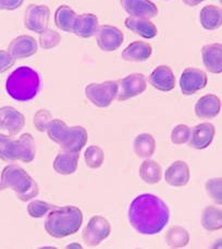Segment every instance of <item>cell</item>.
<instances>
[{
  "instance_id": "cell-1",
  "label": "cell",
  "mask_w": 222,
  "mask_h": 249,
  "mask_svg": "<svg viewBox=\"0 0 222 249\" xmlns=\"http://www.w3.org/2000/svg\"><path fill=\"white\" fill-rule=\"evenodd\" d=\"M170 220V209L160 197L142 194L134 198L129 207V222L142 235H156Z\"/></svg>"
},
{
  "instance_id": "cell-2",
  "label": "cell",
  "mask_w": 222,
  "mask_h": 249,
  "mask_svg": "<svg viewBox=\"0 0 222 249\" xmlns=\"http://www.w3.org/2000/svg\"><path fill=\"white\" fill-rule=\"evenodd\" d=\"M83 223V212L75 206L55 207L47 213L45 230L54 238H63L75 234Z\"/></svg>"
},
{
  "instance_id": "cell-3",
  "label": "cell",
  "mask_w": 222,
  "mask_h": 249,
  "mask_svg": "<svg viewBox=\"0 0 222 249\" xmlns=\"http://www.w3.org/2000/svg\"><path fill=\"white\" fill-rule=\"evenodd\" d=\"M40 85V76L37 71L30 67H20L8 76L6 90L12 99L25 103L38 95Z\"/></svg>"
},
{
  "instance_id": "cell-4",
  "label": "cell",
  "mask_w": 222,
  "mask_h": 249,
  "mask_svg": "<svg viewBox=\"0 0 222 249\" xmlns=\"http://www.w3.org/2000/svg\"><path fill=\"white\" fill-rule=\"evenodd\" d=\"M1 185L3 190L11 188L21 201L25 202L33 199L39 193V187L35 179L24 169L17 164L7 165L2 170Z\"/></svg>"
},
{
  "instance_id": "cell-5",
  "label": "cell",
  "mask_w": 222,
  "mask_h": 249,
  "mask_svg": "<svg viewBox=\"0 0 222 249\" xmlns=\"http://www.w3.org/2000/svg\"><path fill=\"white\" fill-rule=\"evenodd\" d=\"M117 81H106L103 83H91L85 87L86 98L98 108H107L117 98Z\"/></svg>"
},
{
  "instance_id": "cell-6",
  "label": "cell",
  "mask_w": 222,
  "mask_h": 249,
  "mask_svg": "<svg viewBox=\"0 0 222 249\" xmlns=\"http://www.w3.org/2000/svg\"><path fill=\"white\" fill-rule=\"evenodd\" d=\"M111 233L109 221L103 215H94L83 230V241L89 247L98 246Z\"/></svg>"
},
{
  "instance_id": "cell-7",
  "label": "cell",
  "mask_w": 222,
  "mask_h": 249,
  "mask_svg": "<svg viewBox=\"0 0 222 249\" xmlns=\"http://www.w3.org/2000/svg\"><path fill=\"white\" fill-rule=\"evenodd\" d=\"M119 101H126L144 93L147 89V78L142 73H132L117 81Z\"/></svg>"
},
{
  "instance_id": "cell-8",
  "label": "cell",
  "mask_w": 222,
  "mask_h": 249,
  "mask_svg": "<svg viewBox=\"0 0 222 249\" xmlns=\"http://www.w3.org/2000/svg\"><path fill=\"white\" fill-rule=\"evenodd\" d=\"M97 46L106 53H112L119 49L124 41V35L122 31L117 26L104 24L98 26L96 32Z\"/></svg>"
},
{
  "instance_id": "cell-9",
  "label": "cell",
  "mask_w": 222,
  "mask_h": 249,
  "mask_svg": "<svg viewBox=\"0 0 222 249\" xmlns=\"http://www.w3.org/2000/svg\"><path fill=\"white\" fill-rule=\"evenodd\" d=\"M50 19V9L46 4L32 3L25 10L24 25L27 30L40 33L47 29Z\"/></svg>"
},
{
  "instance_id": "cell-10",
  "label": "cell",
  "mask_w": 222,
  "mask_h": 249,
  "mask_svg": "<svg viewBox=\"0 0 222 249\" xmlns=\"http://www.w3.org/2000/svg\"><path fill=\"white\" fill-rule=\"evenodd\" d=\"M207 83V74L201 69L186 68L180 77V89L183 95L192 96L205 89Z\"/></svg>"
},
{
  "instance_id": "cell-11",
  "label": "cell",
  "mask_w": 222,
  "mask_h": 249,
  "mask_svg": "<svg viewBox=\"0 0 222 249\" xmlns=\"http://www.w3.org/2000/svg\"><path fill=\"white\" fill-rule=\"evenodd\" d=\"M24 125L25 117L18 110L10 106L0 108V130L7 131L10 136H16Z\"/></svg>"
},
{
  "instance_id": "cell-12",
  "label": "cell",
  "mask_w": 222,
  "mask_h": 249,
  "mask_svg": "<svg viewBox=\"0 0 222 249\" xmlns=\"http://www.w3.org/2000/svg\"><path fill=\"white\" fill-rule=\"evenodd\" d=\"M216 134V127L212 123L204 122L198 124L191 130V136L188 140V145L191 148L203 150L209 146Z\"/></svg>"
},
{
  "instance_id": "cell-13",
  "label": "cell",
  "mask_w": 222,
  "mask_h": 249,
  "mask_svg": "<svg viewBox=\"0 0 222 249\" xmlns=\"http://www.w3.org/2000/svg\"><path fill=\"white\" fill-rule=\"evenodd\" d=\"M87 140H89V133L85 127L81 125L69 126L60 147L63 151L68 153H80L82 148L85 147Z\"/></svg>"
},
{
  "instance_id": "cell-14",
  "label": "cell",
  "mask_w": 222,
  "mask_h": 249,
  "mask_svg": "<svg viewBox=\"0 0 222 249\" xmlns=\"http://www.w3.org/2000/svg\"><path fill=\"white\" fill-rule=\"evenodd\" d=\"M37 41L30 35H20L12 39L8 46V53L15 59H26L37 53Z\"/></svg>"
},
{
  "instance_id": "cell-15",
  "label": "cell",
  "mask_w": 222,
  "mask_h": 249,
  "mask_svg": "<svg viewBox=\"0 0 222 249\" xmlns=\"http://www.w3.org/2000/svg\"><path fill=\"white\" fill-rule=\"evenodd\" d=\"M120 3L130 17L152 19L158 15V8L150 0H120Z\"/></svg>"
},
{
  "instance_id": "cell-16",
  "label": "cell",
  "mask_w": 222,
  "mask_h": 249,
  "mask_svg": "<svg viewBox=\"0 0 222 249\" xmlns=\"http://www.w3.org/2000/svg\"><path fill=\"white\" fill-rule=\"evenodd\" d=\"M150 85L160 91H171L175 87V76L168 66H158L155 68L148 77Z\"/></svg>"
},
{
  "instance_id": "cell-17",
  "label": "cell",
  "mask_w": 222,
  "mask_h": 249,
  "mask_svg": "<svg viewBox=\"0 0 222 249\" xmlns=\"http://www.w3.org/2000/svg\"><path fill=\"white\" fill-rule=\"evenodd\" d=\"M202 58L204 66L210 73L220 74L222 72V45L220 43L203 46Z\"/></svg>"
},
{
  "instance_id": "cell-18",
  "label": "cell",
  "mask_w": 222,
  "mask_h": 249,
  "mask_svg": "<svg viewBox=\"0 0 222 249\" xmlns=\"http://www.w3.org/2000/svg\"><path fill=\"white\" fill-rule=\"evenodd\" d=\"M189 168L188 164L182 160H177L169 165L166 170L165 179L171 186L182 187L185 186L189 181Z\"/></svg>"
},
{
  "instance_id": "cell-19",
  "label": "cell",
  "mask_w": 222,
  "mask_h": 249,
  "mask_svg": "<svg viewBox=\"0 0 222 249\" xmlns=\"http://www.w3.org/2000/svg\"><path fill=\"white\" fill-rule=\"evenodd\" d=\"M98 18L94 13H83L74 21L72 33L81 38H90L95 36L98 30Z\"/></svg>"
},
{
  "instance_id": "cell-20",
  "label": "cell",
  "mask_w": 222,
  "mask_h": 249,
  "mask_svg": "<svg viewBox=\"0 0 222 249\" xmlns=\"http://www.w3.org/2000/svg\"><path fill=\"white\" fill-rule=\"evenodd\" d=\"M194 110L200 119L216 118L221 111V100L218 96L207 94L197 100Z\"/></svg>"
},
{
  "instance_id": "cell-21",
  "label": "cell",
  "mask_w": 222,
  "mask_h": 249,
  "mask_svg": "<svg viewBox=\"0 0 222 249\" xmlns=\"http://www.w3.org/2000/svg\"><path fill=\"white\" fill-rule=\"evenodd\" d=\"M124 24H126L128 30L146 39L154 38L158 34V30H157L155 23H152L150 19H146V18L129 17L124 21Z\"/></svg>"
},
{
  "instance_id": "cell-22",
  "label": "cell",
  "mask_w": 222,
  "mask_h": 249,
  "mask_svg": "<svg viewBox=\"0 0 222 249\" xmlns=\"http://www.w3.org/2000/svg\"><path fill=\"white\" fill-rule=\"evenodd\" d=\"M152 54L150 44L142 40H136L130 44L122 52V59L129 62H144Z\"/></svg>"
},
{
  "instance_id": "cell-23",
  "label": "cell",
  "mask_w": 222,
  "mask_h": 249,
  "mask_svg": "<svg viewBox=\"0 0 222 249\" xmlns=\"http://www.w3.org/2000/svg\"><path fill=\"white\" fill-rule=\"evenodd\" d=\"M80 153H68L62 151L54 160V170L58 174L71 175L76 171Z\"/></svg>"
},
{
  "instance_id": "cell-24",
  "label": "cell",
  "mask_w": 222,
  "mask_h": 249,
  "mask_svg": "<svg viewBox=\"0 0 222 249\" xmlns=\"http://www.w3.org/2000/svg\"><path fill=\"white\" fill-rule=\"evenodd\" d=\"M200 22L203 29L207 31L218 30L222 25L221 8L214 4L205 6L200 12Z\"/></svg>"
},
{
  "instance_id": "cell-25",
  "label": "cell",
  "mask_w": 222,
  "mask_h": 249,
  "mask_svg": "<svg viewBox=\"0 0 222 249\" xmlns=\"http://www.w3.org/2000/svg\"><path fill=\"white\" fill-rule=\"evenodd\" d=\"M18 160L24 163H30L35 159L36 144L34 136L30 133H24L17 140Z\"/></svg>"
},
{
  "instance_id": "cell-26",
  "label": "cell",
  "mask_w": 222,
  "mask_h": 249,
  "mask_svg": "<svg viewBox=\"0 0 222 249\" xmlns=\"http://www.w3.org/2000/svg\"><path fill=\"white\" fill-rule=\"evenodd\" d=\"M133 150L140 158H150L156 150L155 137L149 133L138 134L133 142Z\"/></svg>"
},
{
  "instance_id": "cell-27",
  "label": "cell",
  "mask_w": 222,
  "mask_h": 249,
  "mask_svg": "<svg viewBox=\"0 0 222 249\" xmlns=\"http://www.w3.org/2000/svg\"><path fill=\"white\" fill-rule=\"evenodd\" d=\"M77 15L71 7L67 4H61L55 12V24L59 30L67 33H72L73 24Z\"/></svg>"
},
{
  "instance_id": "cell-28",
  "label": "cell",
  "mask_w": 222,
  "mask_h": 249,
  "mask_svg": "<svg viewBox=\"0 0 222 249\" xmlns=\"http://www.w3.org/2000/svg\"><path fill=\"white\" fill-rule=\"evenodd\" d=\"M140 178L149 185H155L161 181L163 168L157 161L147 158L140 165Z\"/></svg>"
},
{
  "instance_id": "cell-29",
  "label": "cell",
  "mask_w": 222,
  "mask_h": 249,
  "mask_svg": "<svg viewBox=\"0 0 222 249\" xmlns=\"http://www.w3.org/2000/svg\"><path fill=\"white\" fill-rule=\"evenodd\" d=\"M202 225L207 231H218L222 228V211L218 207L208 206L202 214Z\"/></svg>"
},
{
  "instance_id": "cell-30",
  "label": "cell",
  "mask_w": 222,
  "mask_h": 249,
  "mask_svg": "<svg viewBox=\"0 0 222 249\" xmlns=\"http://www.w3.org/2000/svg\"><path fill=\"white\" fill-rule=\"evenodd\" d=\"M166 245L172 248H182L188 245L189 233L182 227L170 228L166 235Z\"/></svg>"
},
{
  "instance_id": "cell-31",
  "label": "cell",
  "mask_w": 222,
  "mask_h": 249,
  "mask_svg": "<svg viewBox=\"0 0 222 249\" xmlns=\"http://www.w3.org/2000/svg\"><path fill=\"white\" fill-rule=\"evenodd\" d=\"M0 159L3 161L18 160L17 140L11 136L0 134Z\"/></svg>"
},
{
  "instance_id": "cell-32",
  "label": "cell",
  "mask_w": 222,
  "mask_h": 249,
  "mask_svg": "<svg viewBox=\"0 0 222 249\" xmlns=\"http://www.w3.org/2000/svg\"><path fill=\"white\" fill-rule=\"evenodd\" d=\"M68 124L61 119H53L47 126V135L54 142L60 145L63 141V137L68 131Z\"/></svg>"
},
{
  "instance_id": "cell-33",
  "label": "cell",
  "mask_w": 222,
  "mask_h": 249,
  "mask_svg": "<svg viewBox=\"0 0 222 249\" xmlns=\"http://www.w3.org/2000/svg\"><path fill=\"white\" fill-rule=\"evenodd\" d=\"M84 159L87 167L91 169H98L105 161V153L101 147L92 145L85 150Z\"/></svg>"
},
{
  "instance_id": "cell-34",
  "label": "cell",
  "mask_w": 222,
  "mask_h": 249,
  "mask_svg": "<svg viewBox=\"0 0 222 249\" xmlns=\"http://www.w3.org/2000/svg\"><path fill=\"white\" fill-rule=\"evenodd\" d=\"M61 41V35H60L57 31L53 29H45L43 32L39 33L38 43L39 46L43 49H53L60 44Z\"/></svg>"
},
{
  "instance_id": "cell-35",
  "label": "cell",
  "mask_w": 222,
  "mask_h": 249,
  "mask_svg": "<svg viewBox=\"0 0 222 249\" xmlns=\"http://www.w3.org/2000/svg\"><path fill=\"white\" fill-rule=\"evenodd\" d=\"M54 208L55 206L49 204V202H46L43 200H33L30 202L29 206H27V213H29L32 218L39 219L45 216Z\"/></svg>"
},
{
  "instance_id": "cell-36",
  "label": "cell",
  "mask_w": 222,
  "mask_h": 249,
  "mask_svg": "<svg viewBox=\"0 0 222 249\" xmlns=\"http://www.w3.org/2000/svg\"><path fill=\"white\" fill-rule=\"evenodd\" d=\"M221 185H222V178H210L206 182V191L210 198L214 199L217 205L222 204V195H221Z\"/></svg>"
},
{
  "instance_id": "cell-37",
  "label": "cell",
  "mask_w": 222,
  "mask_h": 249,
  "mask_svg": "<svg viewBox=\"0 0 222 249\" xmlns=\"http://www.w3.org/2000/svg\"><path fill=\"white\" fill-rule=\"evenodd\" d=\"M52 120H53V114L49 111V110L39 109V110H37L35 115H34V119H33L34 126L36 127V130L38 132L44 133V132H46V130H47L48 124L50 123Z\"/></svg>"
},
{
  "instance_id": "cell-38",
  "label": "cell",
  "mask_w": 222,
  "mask_h": 249,
  "mask_svg": "<svg viewBox=\"0 0 222 249\" xmlns=\"http://www.w3.org/2000/svg\"><path fill=\"white\" fill-rule=\"evenodd\" d=\"M189 136H191V128L185 124H178L171 132V141L175 145H183L187 142Z\"/></svg>"
},
{
  "instance_id": "cell-39",
  "label": "cell",
  "mask_w": 222,
  "mask_h": 249,
  "mask_svg": "<svg viewBox=\"0 0 222 249\" xmlns=\"http://www.w3.org/2000/svg\"><path fill=\"white\" fill-rule=\"evenodd\" d=\"M16 63V59L13 58L8 50H0V73L8 71Z\"/></svg>"
},
{
  "instance_id": "cell-40",
  "label": "cell",
  "mask_w": 222,
  "mask_h": 249,
  "mask_svg": "<svg viewBox=\"0 0 222 249\" xmlns=\"http://www.w3.org/2000/svg\"><path fill=\"white\" fill-rule=\"evenodd\" d=\"M23 2H24V0H3L2 10H16L22 6Z\"/></svg>"
},
{
  "instance_id": "cell-41",
  "label": "cell",
  "mask_w": 222,
  "mask_h": 249,
  "mask_svg": "<svg viewBox=\"0 0 222 249\" xmlns=\"http://www.w3.org/2000/svg\"><path fill=\"white\" fill-rule=\"evenodd\" d=\"M183 3L186 4V6L189 7H196L198 4H201L203 1H205V0H182Z\"/></svg>"
},
{
  "instance_id": "cell-42",
  "label": "cell",
  "mask_w": 222,
  "mask_h": 249,
  "mask_svg": "<svg viewBox=\"0 0 222 249\" xmlns=\"http://www.w3.org/2000/svg\"><path fill=\"white\" fill-rule=\"evenodd\" d=\"M74 247L82 248V246L80 245V244H77V243H73V245H69V246H68V248H74Z\"/></svg>"
},
{
  "instance_id": "cell-43",
  "label": "cell",
  "mask_w": 222,
  "mask_h": 249,
  "mask_svg": "<svg viewBox=\"0 0 222 249\" xmlns=\"http://www.w3.org/2000/svg\"><path fill=\"white\" fill-rule=\"evenodd\" d=\"M2 4H3V0H0V10H2Z\"/></svg>"
},
{
  "instance_id": "cell-44",
  "label": "cell",
  "mask_w": 222,
  "mask_h": 249,
  "mask_svg": "<svg viewBox=\"0 0 222 249\" xmlns=\"http://www.w3.org/2000/svg\"><path fill=\"white\" fill-rule=\"evenodd\" d=\"M3 190V187H2V185H1V183H0V192H1Z\"/></svg>"
}]
</instances>
